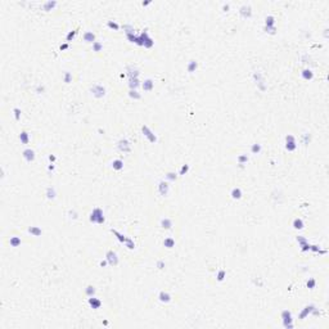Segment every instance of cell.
Segmentation results:
<instances>
[{
	"mask_svg": "<svg viewBox=\"0 0 329 329\" xmlns=\"http://www.w3.org/2000/svg\"><path fill=\"white\" fill-rule=\"evenodd\" d=\"M89 220L90 223H94V224H104L105 223V217H104V213H103V210L99 207H95L94 210L91 211L90 216H89Z\"/></svg>",
	"mask_w": 329,
	"mask_h": 329,
	"instance_id": "1",
	"label": "cell"
},
{
	"mask_svg": "<svg viewBox=\"0 0 329 329\" xmlns=\"http://www.w3.org/2000/svg\"><path fill=\"white\" fill-rule=\"evenodd\" d=\"M281 320H283V327L284 328H292L293 327V318H292V313L289 310H283L280 315Z\"/></svg>",
	"mask_w": 329,
	"mask_h": 329,
	"instance_id": "2",
	"label": "cell"
},
{
	"mask_svg": "<svg viewBox=\"0 0 329 329\" xmlns=\"http://www.w3.org/2000/svg\"><path fill=\"white\" fill-rule=\"evenodd\" d=\"M90 91H91V94L95 98H103L105 95V88L103 86V85H100V84L93 85V86L90 88Z\"/></svg>",
	"mask_w": 329,
	"mask_h": 329,
	"instance_id": "3",
	"label": "cell"
},
{
	"mask_svg": "<svg viewBox=\"0 0 329 329\" xmlns=\"http://www.w3.org/2000/svg\"><path fill=\"white\" fill-rule=\"evenodd\" d=\"M253 79H255L256 85H257V88L260 89V90H261V91L266 90V84H265V79H264V76H262L261 72L256 71L255 74H253Z\"/></svg>",
	"mask_w": 329,
	"mask_h": 329,
	"instance_id": "4",
	"label": "cell"
},
{
	"mask_svg": "<svg viewBox=\"0 0 329 329\" xmlns=\"http://www.w3.org/2000/svg\"><path fill=\"white\" fill-rule=\"evenodd\" d=\"M105 260L108 261V265H111V266H117V265H118V256H117V253L113 250L107 251Z\"/></svg>",
	"mask_w": 329,
	"mask_h": 329,
	"instance_id": "5",
	"label": "cell"
},
{
	"mask_svg": "<svg viewBox=\"0 0 329 329\" xmlns=\"http://www.w3.org/2000/svg\"><path fill=\"white\" fill-rule=\"evenodd\" d=\"M117 148L121 151L122 153H130L131 152V144L127 139H120L118 143H117Z\"/></svg>",
	"mask_w": 329,
	"mask_h": 329,
	"instance_id": "6",
	"label": "cell"
},
{
	"mask_svg": "<svg viewBox=\"0 0 329 329\" xmlns=\"http://www.w3.org/2000/svg\"><path fill=\"white\" fill-rule=\"evenodd\" d=\"M142 132H143V135H144L145 138H147L151 143H156V142H157V136H156V134H154V132H153L151 129H149L147 125H143V126H142Z\"/></svg>",
	"mask_w": 329,
	"mask_h": 329,
	"instance_id": "7",
	"label": "cell"
},
{
	"mask_svg": "<svg viewBox=\"0 0 329 329\" xmlns=\"http://www.w3.org/2000/svg\"><path fill=\"white\" fill-rule=\"evenodd\" d=\"M297 148V144H296V138H294L293 135H287L285 136V149L289 152H292L294 151V149Z\"/></svg>",
	"mask_w": 329,
	"mask_h": 329,
	"instance_id": "8",
	"label": "cell"
},
{
	"mask_svg": "<svg viewBox=\"0 0 329 329\" xmlns=\"http://www.w3.org/2000/svg\"><path fill=\"white\" fill-rule=\"evenodd\" d=\"M296 241L298 242V244H300V247H301V251L302 252H307V251H310V243L307 242V239L305 238V237H302V235H298L297 238H296Z\"/></svg>",
	"mask_w": 329,
	"mask_h": 329,
	"instance_id": "9",
	"label": "cell"
},
{
	"mask_svg": "<svg viewBox=\"0 0 329 329\" xmlns=\"http://www.w3.org/2000/svg\"><path fill=\"white\" fill-rule=\"evenodd\" d=\"M169 190H170V185H169L167 181L161 180L160 183H158V192H160V194L162 195V197H166V195L169 194Z\"/></svg>",
	"mask_w": 329,
	"mask_h": 329,
	"instance_id": "10",
	"label": "cell"
},
{
	"mask_svg": "<svg viewBox=\"0 0 329 329\" xmlns=\"http://www.w3.org/2000/svg\"><path fill=\"white\" fill-rule=\"evenodd\" d=\"M22 156H23L25 160H26V162H28V163H31V162L35 161V152H33L31 148L25 149L23 153H22Z\"/></svg>",
	"mask_w": 329,
	"mask_h": 329,
	"instance_id": "11",
	"label": "cell"
},
{
	"mask_svg": "<svg viewBox=\"0 0 329 329\" xmlns=\"http://www.w3.org/2000/svg\"><path fill=\"white\" fill-rule=\"evenodd\" d=\"M88 303H89V306H90L91 309H94V310H98V309H100V306H102V301L99 300V298H97L95 296H91V297H89V300H88Z\"/></svg>",
	"mask_w": 329,
	"mask_h": 329,
	"instance_id": "12",
	"label": "cell"
},
{
	"mask_svg": "<svg viewBox=\"0 0 329 329\" xmlns=\"http://www.w3.org/2000/svg\"><path fill=\"white\" fill-rule=\"evenodd\" d=\"M239 14H241L243 18H250L252 16V8L250 5H247V4H244V5H242L241 9H239Z\"/></svg>",
	"mask_w": 329,
	"mask_h": 329,
	"instance_id": "13",
	"label": "cell"
},
{
	"mask_svg": "<svg viewBox=\"0 0 329 329\" xmlns=\"http://www.w3.org/2000/svg\"><path fill=\"white\" fill-rule=\"evenodd\" d=\"M82 39L85 42H88V44H94L97 40H95V33L91 32V31H86L84 33V36H82Z\"/></svg>",
	"mask_w": 329,
	"mask_h": 329,
	"instance_id": "14",
	"label": "cell"
},
{
	"mask_svg": "<svg viewBox=\"0 0 329 329\" xmlns=\"http://www.w3.org/2000/svg\"><path fill=\"white\" fill-rule=\"evenodd\" d=\"M142 88H143L144 91H152L153 88H154V81H153L152 79L144 80V82L142 84Z\"/></svg>",
	"mask_w": 329,
	"mask_h": 329,
	"instance_id": "15",
	"label": "cell"
},
{
	"mask_svg": "<svg viewBox=\"0 0 329 329\" xmlns=\"http://www.w3.org/2000/svg\"><path fill=\"white\" fill-rule=\"evenodd\" d=\"M158 300H160L162 303H169L171 301V294L169 292H165V290H161L160 294H158Z\"/></svg>",
	"mask_w": 329,
	"mask_h": 329,
	"instance_id": "16",
	"label": "cell"
},
{
	"mask_svg": "<svg viewBox=\"0 0 329 329\" xmlns=\"http://www.w3.org/2000/svg\"><path fill=\"white\" fill-rule=\"evenodd\" d=\"M127 76H129V79H138L139 77V70L138 68H135V67H132V66H127Z\"/></svg>",
	"mask_w": 329,
	"mask_h": 329,
	"instance_id": "17",
	"label": "cell"
},
{
	"mask_svg": "<svg viewBox=\"0 0 329 329\" xmlns=\"http://www.w3.org/2000/svg\"><path fill=\"white\" fill-rule=\"evenodd\" d=\"M315 307H316L315 305H307V306L305 307V309H303V310L301 311V314H300V319H301V320H303V319H305L307 315H310L311 313H313V310L315 309Z\"/></svg>",
	"mask_w": 329,
	"mask_h": 329,
	"instance_id": "18",
	"label": "cell"
},
{
	"mask_svg": "<svg viewBox=\"0 0 329 329\" xmlns=\"http://www.w3.org/2000/svg\"><path fill=\"white\" fill-rule=\"evenodd\" d=\"M55 7H57V1H55V0H48V1H45L42 4V9L45 12H50L52 9H54Z\"/></svg>",
	"mask_w": 329,
	"mask_h": 329,
	"instance_id": "19",
	"label": "cell"
},
{
	"mask_svg": "<svg viewBox=\"0 0 329 329\" xmlns=\"http://www.w3.org/2000/svg\"><path fill=\"white\" fill-rule=\"evenodd\" d=\"M301 76H302V79L303 80H306V81H310V80H313L314 79V72L310 70V68H305L302 72H301Z\"/></svg>",
	"mask_w": 329,
	"mask_h": 329,
	"instance_id": "20",
	"label": "cell"
},
{
	"mask_svg": "<svg viewBox=\"0 0 329 329\" xmlns=\"http://www.w3.org/2000/svg\"><path fill=\"white\" fill-rule=\"evenodd\" d=\"M27 232L31 234V235H33V237H40L41 234H42L41 229L39 228V226H28Z\"/></svg>",
	"mask_w": 329,
	"mask_h": 329,
	"instance_id": "21",
	"label": "cell"
},
{
	"mask_svg": "<svg viewBox=\"0 0 329 329\" xmlns=\"http://www.w3.org/2000/svg\"><path fill=\"white\" fill-rule=\"evenodd\" d=\"M161 226L163 229H166V230L171 229L172 228V220L169 219V217H163V219L161 220Z\"/></svg>",
	"mask_w": 329,
	"mask_h": 329,
	"instance_id": "22",
	"label": "cell"
},
{
	"mask_svg": "<svg viewBox=\"0 0 329 329\" xmlns=\"http://www.w3.org/2000/svg\"><path fill=\"white\" fill-rule=\"evenodd\" d=\"M230 195H232V198L233 199H241L242 198V189L241 188H233L232 189V193H230Z\"/></svg>",
	"mask_w": 329,
	"mask_h": 329,
	"instance_id": "23",
	"label": "cell"
},
{
	"mask_svg": "<svg viewBox=\"0 0 329 329\" xmlns=\"http://www.w3.org/2000/svg\"><path fill=\"white\" fill-rule=\"evenodd\" d=\"M265 27H275V17L267 16L265 18Z\"/></svg>",
	"mask_w": 329,
	"mask_h": 329,
	"instance_id": "24",
	"label": "cell"
},
{
	"mask_svg": "<svg viewBox=\"0 0 329 329\" xmlns=\"http://www.w3.org/2000/svg\"><path fill=\"white\" fill-rule=\"evenodd\" d=\"M197 68H198V62L197 61H189V63H188V66H186V70H188L189 74H193Z\"/></svg>",
	"mask_w": 329,
	"mask_h": 329,
	"instance_id": "25",
	"label": "cell"
},
{
	"mask_svg": "<svg viewBox=\"0 0 329 329\" xmlns=\"http://www.w3.org/2000/svg\"><path fill=\"white\" fill-rule=\"evenodd\" d=\"M293 228L296 229V230H301V229H303L305 228V223H303V220L302 219H294L293 220Z\"/></svg>",
	"mask_w": 329,
	"mask_h": 329,
	"instance_id": "26",
	"label": "cell"
},
{
	"mask_svg": "<svg viewBox=\"0 0 329 329\" xmlns=\"http://www.w3.org/2000/svg\"><path fill=\"white\" fill-rule=\"evenodd\" d=\"M19 142L22 144H28L30 143V135L27 131H22L19 134Z\"/></svg>",
	"mask_w": 329,
	"mask_h": 329,
	"instance_id": "27",
	"label": "cell"
},
{
	"mask_svg": "<svg viewBox=\"0 0 329 329\" xmlns=\"http://www.w3.org/2000/svg\"><path fill=\"white\" fill-rule=\"evenodd\" d=\"M111 232H112V234H114V235H116V238L118 239L120 243H125V242H126V238H127V237H125L123 234H121V233L118 232V230H116V229H111Z\"/></svg>",
	"mask_w": 329,
	"mask_h": 329,
	"instance_id": "28",
	"label": "cell"
},
{
	"mask_svg": "<svg viewBox=\"0 0 329 329\" xmlns=\"http://www.w3.org/2000/svg\"><path fill=\"white\" fill-rule=\"evenodd\" d=\"M163 246L166 247V248H174L175 247V239L172 237H167V238H165V241H163Z\"/></svg>",
	"mask_w": 329,
	"mask_h": 329,
	"instance_id": "29",
	"label": "cell"
},
{
	"mask_svg": "<svg viewBox=\"0 0 329 329\" xmlns=\"http://www.w3.org/2000/svg\"><path fill=\"white\" fill-rule=\"evenodd\" d=\"M129 86H130V90H136L140 86L139 79H129Z\"/></svg>",
	"mask_w": 329,
	"mask_h": 329,
	"instance_id": "30",
	"label": "cell"
},
{
	"mask_svg": "<svg viewBox=\"0 0 329 329\" xmlns=\"http://www.w3.org/2000/svg\"><path fill=\"white\" fill-rule=\"evenodd\" d=\"M112 167H113V170H117V171L122 170V169H123V162H122V160H114V161L112 162Z\"/></svg>",
	"mask_w": 329,
	"mask_h": 329,
	"instance_id": "31",
	"label": "cell"
},
{
	"mask_svg": "<svg viewBox=\"0 0 329 329\" xmlns=\"http://www.w3.org/2000/svg\"><path fill=\"white\" fill-rule=\"evenodd\" d=\"M21 243H22V241H21L19 237H10V239H9V244L12 247H18Z\"/></svg>",
	"mask_w": 329,
	"mask_h": 329,
	"instance_id": "32",
	"label": "cell"
},
{
	"mask_svg": "<svg viewBox=\"0 0 329 329\" xmlns=\"http://www.w3.org/2000/svg\"><path fill=\"white\" fill-rule=\"evenodd\" d=\"M261 149H262V147H261V144H258V143H255L251 145V152L253 153V154H258V153L261 152Z\"/></svg>",
	"mask_w": 329,
	"mask_h": 329,
	"instance_id": "33",
	"label": "cell"
},
{
	"mask_svg": "<svg viewBox=\"0 0 329 329\" xmlns=\"http://www.w3.org/2000/svg\"><path fill=\"white\" fill-rule=\"evenodd\" d=\"M55 195H57V193H55V189H54V188H52V186H49L48 189H46V197H48V199H54Z\"/></svg>",
	"mask_w": 329,
	"mask_h": 329,
	"instance_id": "34",
	"label": "cell"
},
{
	"mask_svg": "<svg viewBox=\"0 0 329 329\" xmlns=\"http://www.w3.org/2000/svg\"><path fill=\"white\" fill-rule=\"evenodd\" d=\"M225 276H226V271L224 270V269H220V270L217 271V274H216V279H217V281H223L225 279Z\"/></svg>",
	"mask_w": 329,
	"mask_h": 329,
	"instance_id": "35",
	"label": "cell"
},
{
	"mask_svg": "<svg viewBox=\"0 0 329 329\" xmlns=\"http://www.w3.org/2000/svg\"><path fill=\"white\" fill-rule=\"evenodd\" d=\"M129 97L131 98V99H135V100H139L140 98H142V95H140V93H138V90H130Z\"/></svg>",
	"mask_w": 329,
	"mask_h": 329,
	"instance_id": "36",
	"label": "cell"
},
{
	"mask_svg": "<svg viewBox=\"0 0 329 329\" xmlns=\"http://www.w3.org/2000/svg\"><path fill=\"white\" fill-rule=\"evenodd\" d=\"M76 33H77V30H72V31H70L67 33V36H66V41L67 42H70L75 39V36H76Z\"/></svg>",
	"mask_w": 329,
	"mask_h": 329,
	"instance_id": "37",
	"label": "cell"
},
{
	"mask_svg": "<svg viewBox=\"0 0 329 329\" xmlns=\"http://www.w3.org/2000/svg\"><path fill=\"white\" fill-rule=\"evenodd\" d=\"M107 26H108L109 28L114 30V31H118L120 30V25L117 22H114V21H108V22H107Z\"/></svg>",
	"mask_w": 329,
	"mask_h": 329,
	"instance_id": "38",
	"label": "cell"
},
{
	"mask_svg": "<svg viewBox=\"0 0 329 329\" xmlns=\"http://www.w3.org/2000/svg\"><path fill=\"white\" fill-rule=\"evenodd\" d=\"M102 49H103V44H102L100 41H95L93 44V52H97L98 53V52H100Z\"/></svg>",
	"mask_w": 329,
	"mask_h": 329,
	"instance_id": "39",
	"label": "cell"
},
{
	"mask_svg": "<svg viewBox=\"0 0 329 329\" xmlns=\"http://www.w3.org/2000/svg\"><path fill=\"white\" fill-rule=\"evenodd\" d=\"M85 293H86V296L88 297H91L95 294V288L93 287V285H88L86 289H85Z\"/></svg>",
	"mask_w": 329,
	"mask_h": 329,
	"instance_id": "40",
	"label": "cell"
},
{
	"mask_svg": "<svg viewBox=\"0 0 329 329\" xmlns=\"http://www.w3.org/2000/svg\"><path fill=\"white\" fill-rule=\"evenodd\" d=\"M165 177H166V180H167V181H175L177 179V175L175 174V172H167Z\"/></svg>",
	"mask_w": 329,
	"mask_h": 329,
	"instance_id": "41",
	"label": "cell"
},
{
	"mask_svg": "<svg viewBox=\"0 0 329 329\" xmlns=\"http://www.w3.org/2000/svg\"><path fill=\"white\" fill-rule=\"evenodd\" d=\"M247 162H248V156L247 154H241L238 157V163L239 165H244V163H247Z\"/></svg>",
	"mask_w": 329,
	"mask_h": 329,
	"instance_id": "42",
	"label": "cell"
},
{
	"mask_svg": "<svg viewBox=\"0 0 329 329\" xmlns=\"http://www.w3.org/2000/svg\"><path fill=\"white\" fill-rule=\"evenodd\" d=\"M306 285H307V288H309V289H314L316 287V280L314 279V278H310V279L307 280Z\"/></svg>",
	"mask_w": 329,
	"mask_h": 329,
	"instance_id": "43",
	"label": "cell"
},
{
	"mask_svg": "<svg viewBox=\"0 0 329 329\" xmlns=\"http://www.w3.org/2000/svg\"><path fill=\"white\" fill-rule=\"evenodd\" d=\"M125 244H126V247H127L129 250H134V248H135V243H134V241H132L131 238H126Z\"/></svg>",
	"mask_w": 329,
	"mask_h": 329,
	"instance_id": "44",
	"label": "cell"
},
{
	"mask_svg": "<svg viewBox=\"0 0 329 329\" xmlns=\"http://www.w3.org/2000/svg\"><path fill=\"white\" fill-rule=\"evenodd\" d=\"M122 28H123V31L126 32V35H129V33H134V32H135V30H134V27H132L131 25H125V26H123Z\"/></svg>",
	"mask_w": 329,
	"mask_h": 329,
	"instance_id": "45",
	"label": "cell"
},
{
	"mask_svg": "<svg viewBox=\"0 0 329 329\" xmlns=\"http://www.w3.org/2000/svg\"><path fill=\"white\" fill-rule=\"evenodd\" d=\"M63 81H65L66 84H70L72 81V75L70 74V72H65V75H63Z\"/></svg>",
	"mask_w": 329,
	"mask_h": 329,
	"instance_id": "46",
	"label": "cell"
},
{
	"mask_svg": "<svg viewBox=\"0 0 329 329\" xmlns=\"http://www.w3.org/2000/svg\"><path fill=\"white\" fill-rule=\"evenodd\" d=\"M188 171H189V165H183L181 166V169H180V171H179V175H185V174H188Z\"/></svg>",
	"mask_w": 329,
	"mask_h": 329,
	"instance_id": "47",
	"label": "cell"
},
{
	"mask_svg": "<svg viewBox=\"0 0 329 329\" xmlns=\"http://www.w3.org/2000/svg\"><path fill=\"white\" fill-rule=\"evenodd\" d=\"M153 45H154V41H153L152 37H149V39L144 42V48H148V49H149V48H152Z\"/></svg>",
	"mask_w": 329,
	"mask_h": 329,
	"instance_id": "48",
	"label": "cell"
},
{
	"mask_svg": "<svg viewBox=\"0 0 329 329\" xmlns=\"http://www.w3.org/2000/svg\"><path fill=\"white\" fill-rule=\"evenodd\" d=\"M13 112H14V118L17 120V121H19V118H21V113H22V112H21V109H19V108H17V107H16V108H13Z\"/></svg>",
	"mask_w": 329,
	"mask_h": 329,
	"instance_id": "49",
	"label": "cell"
},
{
	"mask_svg": "<svg viewBox=\"0 0 329 329\" xmlns=\"http://www.w3.org/2000/svg\"><path fill=\"white\" fill-rule=\"evenodd\" d=\"M310 140H311V138H310V134H305L302 136V142H303V144L305 145H307L310 143Z\"/></svg>",
	"mask_w": 329,
	"mask_h": 329,
	"instance_id": "50",
	"label": "cell"
},
{
	"mask_svg": "<svg viewBox=\"0 0 329 329\" xmlns=\"http://www.w3.org/2000/svg\"><path fill=\"white\" fill-rule=\"evenodd\" d=\"M265 31H266L267 33H270V35H274L275 31H276V27H265Z\"/></svg>",
	"mask_w": 329,
	"mask_h": 329,
	"instance_id": "51",
	"label": "cell"
},
{
	"mask_svg": "<svg viewBox=\"0 0 329 329\" xmlns=\"http://www.w3.org/2000/svg\"><path fill=\"white\" fill-rule=\"evenodd\" d=\"M157 267H158V269H163V267H165V261H162V260H158V261H157Z\"/></svg>",
	"mask_w": 329,
	"mask_h": 329,
	"instance_id": "52",
	"label": "cell"
},
{
	"mask_svg": "<svg viewBox=\"0 0 329 329\" xmlns=\"http://www.w3.org/2000/svg\"><path fill=\"white\" fill-rule=\"evenodd\" d=\"M44 90H45V86H37L36 88V93H39V94H41V93H44Z\"/></svg>",
	"mask_w": 329,
	"mask_h": 329,
	"instance_id": "53",
	"label": "cell"
},
{
	"mask_svg": "<svg viewBox=\"0 0 329 329\" xmlns=\"http://www.w3.org/2000/svg\"><path fill=\"white\" fill-rule=\"evenodd\" d=\"M66 49H68V42H66V44H62L61 46H59V50H61V52H63V50H66Z\"/></svg>",
	"mask_w": 329,
	"mask_h": 329,
	"instance_id": "54",
	"label": "cell"
},
{
	"mask_svg": "<svg viewBox=\"0 0 329 329\" xmlns=\"http://www.w3.org/2000/svg\"><path fill=\"white\" fill-rule=\"evenodd\" d=\"M107 264H108V261H107V260H103V261H100V262H99V265H100L102 267H104Z\"/></svg>",
	"mask_w": 329,
	"mask_h": 329,
	"instance_id": "55",
	"label": "cell"
},
{
	"mask_svg": "<svg viewBox=\"0 0 329 329\" xmlns=\"http://www.w3.org/2000/svg\"><path fill=\"white\" fill-rule=\"evenodd\" d=\"M49 161H50V162H54V161H55V156L50 154V156H49Z\"/></svg>",
	"mask_w": 329,
	"mask_h": 329,
	"instance_id": "56",
	"label": "cell"
},
{
	"mask_svg": "<svg viewBox=\"0 0 329 329\" xmlns=\"http://www.w3.org/2000/svg\"><path fill=\"white\" fill-rule=\"evenodd\" d=\"M142 4H143V7H147V5H149V4H151V0H148V1H143Z\"/></svg>",
	"mask_w": 329,
	"mask_h": 329,
	"instance_id": "57",
	"label": "cell"
},
{
	"mask_svg": "<svg viewBox=\"0 0 329 329\" xmlns=\"http://www.w3.org/2000/svg\"><path fill=\"white\" fill-rule=\"evenodd\" d=\"M48 169H49V170H54V165H53V163H50V165L48 166Z\"/></svg>",
	"mask_w": 329,
	"mask_h": 329,
	"instance_id": "58",
	"label": "cell"
},
{
	"mask_svg": "<svg viewBox=\"0 0 329 329\" xmlns=\"http://www.w3.org/2000/svg\"><path fill=\"white\" fill-rule=\"evenodd\" d=\"M228 9H229V4H226V5H224V10L226 12V10H228Z\"/></svg>",
	"mask_w": 329,
	"mask_h": 329,
	"instance_id": "59",
	"label": "cell"
}]
</instances>
